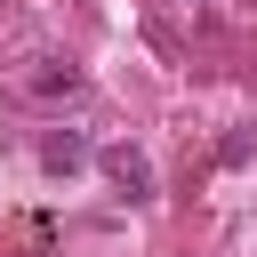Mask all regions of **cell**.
<instances>
[{"label":"cell","mask_w":257,"mask_h":257,"mask_svg":"<svg viewBox=\"0 0 257 257\" xmlns=\"http://www.w3.org/2000/svg\"><path fill=\"white\" fill-rule=\"evenodd\" d=\"M104 177L120 185V201H153V161H145L137 145H112V153H104Z\"/></svg>","instance_id":"cell-1"},{"label":"cell","mask_w":257,"mask_h":257,"mask_svg":"<svg viewBox=\"0 0 257 257\" xmlns=\"http://www.w3.org/2000/svg\"><path fill=\"white\" fill-rule=\"evenodd\" d=\"M24 88H32V96H72V88H80V72H72V64H56V56H40V64L24 72Z\"/></svg>","instance_id":"cell-3"},{"label":"cell","mask_w":257,"mask_h":257,"mask_svg":"<svg viewBox=\"0 0 257 257\" xmlns=\"http://www.w3.org/2000/svg\"><path fill=\"white\" fill-rule=\"evenodd\" d=\"M40 161H48L56 177H72V169H88V137H72V128H48V137H40Z\"/></svg>","instance_id":"cell-2"}]
</instances>
